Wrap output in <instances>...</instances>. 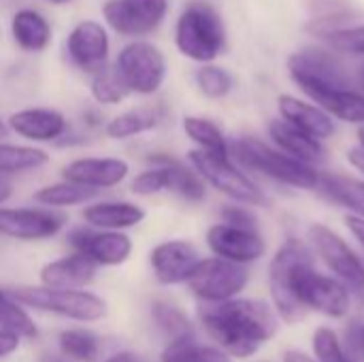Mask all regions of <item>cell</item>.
Returning a JSON list of instances; mask_svg holds the SVG:
<instances>
[{"label": "cell", "instance_id": "1", "mask_svg": "<svg viewBox=\"0 0 364 362\" xmlns=\"http://www.w3.org/2000/svg\"><path fill=\"white\" fill-rule=\"evenodd\" d=\"M269 284L277 314L290 324L301 322L307 309L328 318H343L350 312V290L339 280L318 273L309 247L299 239H288L275 252Z\"/></svg>", "mask_w": 364, "mask_h": 362}, {"label": "cell", "instance_id": "2", "mask_svg": "<svg viewBox=\"0 0 364 362\" xmlns=\"http://www.w3.org/2000/svg\"><path fill=\"white\" fill-rule=\"evenodd\" d=\"M200 320L207 333L232 356L247 358L277 333L275 312L254 299H228L205 303Z\"/></svg>", "mask_w": 364, "mask_h": 362}, {"label": "cell", "instance_id": "3", "mask_svg": "<svg viewBox=\"0 0 364 362\" xmlns=\"http://www.w3.org/2000/svg\"><path fill=\"white\" fill-rule=\"evenodd\" d=\"M230 158L245 171L260 173L282 186L296 190H316L320 171L314 164L292 158L277 145H269L256 137H241L230 141Z\"/></svg>", "mask_w": 364, "mask_h": 362}, {"label": "cell", "instance_id": "4", "mask_svg": "<svg viewBox=\"0 0 364 362\" xmlns=\"http://www.w3.org/2000/svg\"><path fill=\"white\" fill-rule=\"evenodd\" d=\"M177 51L198 64L215 62L226 49V26L211 2L190 0L175 21Z\"/></svg>", "mask_w": 364, "mask_h": 362}, {"label": "cell", "instance_id": "5", "mask_svg": "<svg viewBox=\"0 0 364 362\" xmlns=\"http://www.w3.org/2000/svg\"><path fill=\"white\" fill-rule=\"evenodd\" d=\"M188 160L207 186L215 188L230 201L250 207H269V196L264 190L230 156H220L196 147L188 154Z\"/></svg>", "mask_w": 364, "mask_h": 362}, {"label": "cell", "instance_id": "6", "mask_svg": "<svg viewBox=\"0 0 364 362\" xmlns=\"http://www.w3.org/2000/svg\"><path fill=\"white\" fill-rule=\"evenodd\" d=\"M113 68L119 75L128 94L139 96L156 94L164 85L168 75L164 51L145 38H130L119 49Z\"/></svg>", "mask_w": 364, "mask_h": 362}, {"label": "cell", "instance_id": "7", "mask_svg": "<svg viewBox=\"0 0 364 362\" xmlns=\"http://www.w3.org/2000/svg\"><path fill=\"white\" fill-rule=\"evenodd\" d=\"M21 305L51 312L79 322H96L105 318L107 305L100 297L85 292L81 288H49V286H30L11 290Z\"/></svg>", "mask_w": 364, "mask_h": 362}, {"label": "cell", "instance_id": "8", "mask_svg": "<svg viewBox=\"0 0 364 362\" xmlns=\"http://www.w3.org/2000/svg\"><path fill=\"white\" fill-rule=\"evenodd\" d=\"M309 241L322 262L337 275L350 294L364 303V262L348 241L324 224H314L309 228Z\"/></svg>", "mask_w": 364, "mask_h": 362}, {"label": "cell", "instance_id": "9", "mask_svg": "<svg viewBox=\"0 0 364 362\" xmlns=\"http://www.w3.org/2000/svg\"><path fill=\"white\" fill-rule=\"evenodd\" d=\"M250 273L245 265L226 258H200L190 280L186 282L190 290L205 303H220L235 299L247 286Z\"/></svg>", "mask_w": 364, "mask_h": 362}, {"label": "cell", "instance_id": "10", "mask_svg": "<svg viewBox=\"0 0 364 362\" xmlns=\"http://www.w3.org/2000/svg\"><path fill=\"white\" fill-rule=\"evenodd\" d=\"M168 6V0H107L102 4V17L115 34L145 38L164 23Z\"/></svg>", "mask_w": 364, "mask_h": 362}, {"label": "cell", "instance_id": "11", "mask_svg": "<svg viewBox=\"0 0 364 362\" xmlns=\"http://www.w3.org/2000/svg\"><path fill=\"white\" fill-rule=\"evenodd\" d=\"M66 55L75 68L90 77L109 66L111 38L107 26L96 19H83L75 23L66 36Z\"/></svg>", "mask_w": 364, "mask_h": 362}, {"label": "cell", "instance_id": "12", "mask_svg": "<svg viewBox=\"0 0 364 362\" xmlns=\"http://www.w3.org/2000/svg\"><path fill=\"white\" fill-rule=\"evenodd\" d=\"M292 83L318 107L339 122L364 126V92L348 87L322 83L307 77H292Z\"/></svg>", "mask_w": 364, "mask_h": 362}, {"label": "cell", "instance_id": "13", "mask_svg": "<svg viewBox=\"0 0 364 362\" xmlns=\"http://www.w3.org/2000/svg\"><path fill=\"white\" fill-rule=\"evenodd\" d=\"M66 239L75 252L87 256L98 267L124 265L132 254V239L124 230H102L85 224L73 228Z\"/></svg>", "mask_w": 364, "mask_h": 362}, {"label": "cell", "instance_id": "14", "mask_svg": "<svg viewBox=\"0 0 364 362\" xmlns=\"http://www.w3.org/2000/svg\"><path fill=\"white\" fill-rule=\"evenodd\" d=\"M66 224V215L53 209L34 207H2L0 205V235L17 241H43L55 237Z\"/></svg>", "mask_w": 364, "mask_h": 362}, {"label": "cell", "instance_id": "15", "mask_svg": "<svg viewBox=\"0 0 364 362\" xmlns=\"http://www.w3.org/2000/svg\"><path fill=\"white\" fill-rule=\"evenodd\" d=\"M207 245L215 256L239 265L256 262L267 252L264 237L258 228H241L226 222L213 224L207 230Z\"/></svg>", "mask_w": 364, "mask_h": 362}, {"label": "cell", "instance_id": "16", "mask_svg": "<svg viewBox=\"0 0 364 362\" xmlns=\"http://www.w3.org/2000/svg\"><path fill=\"white\" fill-rule=\"evenodd\" d=\"M288 75L292 77H307L322 83L333 85H348L352 87V75L341 62V58L333 49L324 47H305L301 51H294L288 62Z\"/></svg>", "mask_w": 364, "mask_h": 362}, {"label": "cell", "instance_id": "17", "mask_svg": "<svg viewBox=\"0 0 364 362\" xmlns=\"http://www.w3.org/2000/svg\"><path fill=\"white\" fill-rule=\"evenodd\" d=\"M9 132L30 143H58L68 130V119L62 111L49 107H28L9 115Z\"/></svg>", "mask_w": 364, "mask_h": 362}, {"label": "cell", "instance_id": "18", "mask_svg": "<svg viewBox=\"0 0 364 362\" xmlns=\"http://www.w3.org/2000/svg\"><path fill=\"white\" fill-rule=\"evenodd\" d=\"M200 262L198 250L183 239H171L158 243L149 254V265L156 280L164 286L183 284Z\"/></svg>", "mask_w": 364, "mask_h": 362}, {"label": "cell", "instance_id": "19", "mask_svg": "<svg viewBox=\"0 0 364 362\" xmlns=\"http://www.w3.org/2000/svg\"><path fill=\"white\" fill-rule=\"evenodd\" d=\"M130 175V164L122 158H77L68 162L62 177L92 190L117 188Z\"/></svg>", "mask_w": 364, "mask_h": 362}, {"label": "cell", "instance_id": "20", "mask_svg": "<svg viewBox=\"0 0 364 362\" xmlns=\"http://www.w3.org/2000/svg\"><path fill=\"white\" fill-rule=\"evenodd\" d=\"M277 109L279 117H284L286 122L294 124L296 128L305 130L307 134L320 141L335 134V117L311 100H303L292 94H282L277 98Z\"/></svg>", "mask_w": 364, "mask_h": 362}, {"label": "cell", "instance_id": "21", "mask_svg": "<svg viewBox=\"0 0 364 362\" xmlns=\"http://www.w3.org/2000/svg\"><path fill=\"white\" fill-rule=\"evenodd\" d=\"M145 209L130 201H90L81 218L87 226L102 230H128L145 220Z\"/></svg>", "mask_w": 364, "mask_h": 362}, {"label": "cell", "instance_id": "22", "mask_svg": "<svg viewBox=\"0 0 364 362\" xmlns=\"http://www.w3.org/2000/svg\"><path fill=\"white\" fill-rule=\"evenodd\" d=\"M269 137L282 151H286L292 158L303 160L307 164H318V162H324V158H326V149L320 139L307 134L305 130L296 128L294 124L286 122L284 117L269 122Z\"/></svg>", "mask_w": 364, "mask_h": 362}, {"label": "cell", "instance_id": "23", "mask_svg": "<svg viewBox=\"0 0 364 362\" xmlns=\"http://www.w3.org/2000/svg\"><path fill=\"white\" fill-rule=\"evenodd\" d=\"M98 265L75 252L70 256L47 262L41 269V284L49 288H83L96 275Z\"/></svg>", "mask_w": 364, "mask_h": 362}, {"label": "cell", "instance_id": "24", "mask_svg": "<svg viewBox=\"0 0 364 362\" xmlns=\"http://www.w3.org/2000/svg\"><path fill=\"white\" fill-rule=\"evenodd\" d=\"M11 36L21 51L41 53L51 45L53 28L41 11L19 9L11 17Z\"/></svg>", "mask_w": 364, "mask_h": 362}, {"label": "cell", "instance_id": "25", "mask_svg": "<svg viewBox=\"0 0 364 362\" xmlns=\"http://www.w3.org/2000/svg\"><path fill=\"white\" fill-rule=\"evenodd\" d=\"M333 205L348 209L352 215L364 218V181L343 173H320L318 188L314 190Z\"/></svg>", "mask_w": 364, "mask_h": 362}, {"label": "cell", "instance_id": "26", "mask_svg": "<svg viewBox=\"0 0 364 362\" xmlns=\"http://www.w3.org/2000/svg\"><path fill=\"white\" fill-rule=\"evenodd\" d=\"M160 119H162V111L158 107L156 109L154 107L128 109L107 122L105 134L113 141L132 139V137H139V134H145V132H151L154 128H158Z\"/></svg>", "mask_w": 364, "mask_h": 362}, {"label": "cell", "instance_id": "27", "mask_svg": "<svg viewBox=\"0 0 364 362\" xmlns=\"http://www.w3.org/2000/svg\"><path fill=\"white\" fill-rule=\"evenodd\" d=\"M168 171V192L181 196L188 203H203L207 196L205 179L194 171V166L183 164L166 154H156Z\"/></svg>", "mask_w": 364, "mask_h": 362}, {"label": "cell", "instance_id": "28", "mask_svg": "<svg viewBox=\"0 0 364 362\" xmlns=\"http://www.w3.org/2000/svg\"><path fill=\"white\" fill-rule=\"evenodd\" d=\"M49 162L45 149L36 145H17L0 141V175L13 177L30 171H38Z\"/></svg>", "mask_w": 364, "mask_h": 362}, {"label": "cell", "instance_id": "29", "mask_svg": "<svg viewBox=\"0 0 364 362\" xmlns=\"http://www.w3.org/2000/svg\"><path fill=\"white\" fill-rule=\"evenodd\" d=\"M98 196V190L79 186L75 181L62 179L49 186H43L41 190L34 192V201L43 207L49 209H64V207H77V205H85L90 201H94Z\"/></svg>", "mask_w": 364, "mask_h": 362}, {"label": "cell", "instance_id": "30", "mask_svg": "<svg viewBox=\"0 0 364 362\" xmlns=\"http://www.w3.org/2000/svg\"><path fill=\"white\" fill-rule=\"evenodd\" d=\"M183 132L198 149L220 154V156H230V141L226 139V134L213 119L200 117V115H186Z\"/></svg>", "mask_w": 364, "mask_h": 362}, {"label": "cell", "instance_id": "31", "mask_svg": "<svg viewBox=\"0 0 364 362\" xmlns=\"http://www.w3.org/2000/svg\"><path fill=\"white\" fill-rule=\"evenodd\" d=\"M162 362H230V358L226 352L211 346H203L194 339V335H190L173 339L162 352Z\"/></svg>", "mask_w": 364, "mask_h": 362}, {"label": "cell", "instance_id": "32", "mask_svg": "<svg viewBox=\"0 0 364 362\" xmlns=\"http://www.w3.org/2000/svg\"><path fill=\"white\" fill-rule=\"evenodd\" d=\"M0 329L15 333L17 337L32 339L36 337V324L28 316V312L21 307V303L11 297V292L0 290Z\"/></svg>", "mask_w": 364, "mask_h": 362}, {"label": "cell", "instance_id": "33", "mask_svg": "<svg viewBox=\"0 0 364 362\" xmlns=\"http://www.w3.org/2000/svg\"><path fill=\"white\" fill-rule=\"evenodd\" d=\"M194 79H196V87L200 90V94L211 98V100L226 98L232 92V87H235L232 75L224 66H218L213 62L200 64V68L196 70Z\"/></svg>", "mask_w": 364, "mask_h": 362}, {"label": "cell", "instance_id": "34", "mask_svg": "<svg viewBox=\"0 0 364 362\" xmlns=\"http://www.w3.org/2000/svg\"><path fill=\"white\" fill-rule=\"evenodd\" d=\"M151 316H154V322L160 326V331L166 333L171 339H181V337L194 335L190 318L177 305H173L168 301H154Z\"/></svg>", "mask_w": 364, "mask_h": 362}, {"label": "cell", "instance_id": "35", "mask_svg": "<svg viewBox=\"0 0 364 362\" xmlns=\"http://www.w3.org/2000/svg\"><path fill=\"white\" fill-rule=\"evenodd\" d=\"M90 94L98 105H119L126 96L128 90L124 87L119 75L115 73L113 66H105L102 70H98L96 75H92L90 81Z\"/></svg>", "mask_w": 364, "mask_h": 362}, {"label": "cell", "instance_id": "36", "mask_svg": "<svg viewBox=\"0 0 364 362\" xmlns=\"http://www.w3.org/2000/svg\"><path fill=\"white\" fill-rule=\"evenodd\" d=\"M147 162H149V169L141 171L132 179L130 192L136 196H156V194L168 192V171L164 162L158 156H149Z\"/></svg>", "mask_w": 364, "mask_h": 362}, {"label": "cell", "instance_id": "37", "mask_svg": "<svg viewBox=\"0 0 364 362\" xmlns=\"http://www.w3.org/2000/svg\"><path fill=\"white\" fill-rule=\"evenodd\" d=\"M326 47L333 49L335 53H348V55H358L364 58V23L356 26H346L339 30H333L322 36Z\"/></svg>", "mask_w": 364, "mask_h": 362}, {"label": "cell", "instance_id": "38", "mask_svg": "<svg viewBox=\"0 0 364 362\" xmlns=\"http://www.w3.org/2000/svg\"><path fill=\"white\" fill-rule=\"evenodd\" d=\"M60 348L70 358L92 362L98 356V339L87 331H64L60 335Z\"/></svg>", "mask_w": 364, "mask_h": 362}, {"label": "cell", "instance_id": "39", "mask_svg": "<svg viewBox=\"0 0 364 362\" xmlns=\"http://www.w3.org/2000/svg\"><path fill=\"white\" fill-rule=\"evenodd\" d=\"M314 352H316L318 362H356L348 354V350L339 341V337L326 326L316 331V335H314Z\"/></svg>", "mask_w": 364, "mask_h": 362}, {"label": "cell", "instance_id": "40", "mask_svg": "<svg viewBox=\"0 0 364 362\" xmlns=\"http://www.w3.org/2000/svg\"><path fill=\"white\" fill-rule=\"evenodd\" d=\"M220 215H222V222L226 224L241 226V228H258V218L252 213L250 205H243V203L226 205Z\"/></svg>", "mask_w": 364, "mask_h": 362}, {"label": "cell", "instance_id": "41", "mask_svg": "<svg viewBox=\"0 0 364 362\" xmlns=\"http://www.w3.org/2000/svg\"><path fill=\"white\" fill-rule=\"evenodd\" d=\"M348 350L352 352V358L360 356L364 362V316L354 320L348 329Z\"/></svg>", "mask_w": 364, "mask_h": 362}, {"label": "cell", "instance_id": "42", "mask_svg": "<svg viewBox=\"0 0 364 362\" xmlns=\"http://www.w3.org/2000/svg\"><path fill=\"white\" fill-rule=\"evenodd\" d=\"M17 346H19V337L15 333H11V331H4L2 329L0 331V358L13 354L17 350Z\"/></svg>", "mask_w": 364, "mask_h": 362}, {"label": "cell", "instance_id": "43", "mask_svg": "<svg viewBox=\"0 0 364 362\" xmlns=\"http://www.w3.org/2000/svg\"><path fill=\"white\" fill-rule=\"evenodd\" d=\"M346 226L350 228V233L354 235V239L360 243V247L364 250V218H358V215H346Z\"/></svg>", "mask_w": 364, "mask_h": 362}, {"label": "cell", "instance_id": "44", "mask_svg": "<svg viewBox=\"0 0 364 362\" xmlns=\"http://www.w3.org/2000/svg\"><path fill=\"white\" fill-rule=\"evenodd\" d=\"M13 196V181L6 175H0V205H4Z\"/></svg>", "mask_w": 364, "mask_h": 362}, {"label": "cell", "instance_id": "45", "mask_svg": "<svg viewBox=\"0 0 364 362\" xmlns=\"http://www.w3.org/2000/svg\"><path fill=\"white\" fill-rule=\"evenodd\" d=\"M107 362H143L136 354H132V352H117V354H113L111 358Z\"/></svg>", "mask_w": 364, "mask_h": 362}, {"label": "cell", "instance_id": "46", "mask_svg": "<svg viewBox=\"0 0 364 362\" xmlns=\"http://www.w3.org/2000/svg\"><path fill=\"white\" fill-rule=\"evenodd\" d=\"M284 362H316V361H314V358H309V356H307V354H303V352H294V350H290V352H286Z\"/></svg>", "mask_w": 364, "mask_h": 362}, {"label": "cell", "instance_id": "47", "mask_svg": "<svg viewBox=\"0 0 364 362\" xmlns=\"http://www.w3.org/2000/svg\"><path fill=\"white\" fill-rule=\"evenodd\" d=\"M83 119H85V126H90V128H96V126L102 124L98 111H85V113H83Z\"/></svg>", "mask_w": 364, "mask_h": 362}, {"label": "cell", "instance_id": "48", "mask_svg": "<svg viewBox=\"0 0 364 362\" xmlns=\"http://www.w3.org/2000/svg\"><path fill=\"white\" fill-rule=\"evenodd\" d=\"M356 83H358L360 92H364V66H360L358 73H356Z\"/></svg>", "mask_w": 364, "mask_h": 362}, {"label": "cell", "instance_id": "49", "mask_svg": "<svg viewBox=\"0 0 364 362\" xmlns=\"http://www.w3.org/2000/svg\"><path fill=\"white\" fill-rule=\"evenodd\" d=\"M6 134H9V126H6V122L0 119V139H6Z\"/></svg>", "mask_w": 364, "mask_h": 362}, {"label": "cell", "instance_id": "50", "mask_svg": "<svg viewBox=\"0 0 364 362\" xmlns=\"http://www.w3.org/2000/svg\"><path fill=\"white\" fill-rule=\"evenodd\" d=\"M41 362H64L62 358H58V356H43V361Z\"/></svg>", "mask_w": 364, "mask_h": 362}, {"label": "cell", "instance_id": "51", "mask_svg": "<svg viewBox=\"0 0 364 362\" xmlns=\"http://www.w3.org/2000/svg\"><path fill=\"white\" fill-rule=\"evenodd\" d=\"M358 143H360V145H364V126H360V128H358Z\"/></svg>", "mask_w": 364, "mask_h": 362}, {"label": "cell", "instance_id": "52", "mask_svg": "<svg viewBox=\"0 0 364 362\" xmlns=\"http://www.w3.org/2000/svg\"><path fill=\"white\" fill-rule=\"evenodd\" d=\"M47 2H51V4H58V6H60V4H68L70 0H47Z\"/></svg>", "mask_w": 364, "mask_h": 362}]
</instances>
